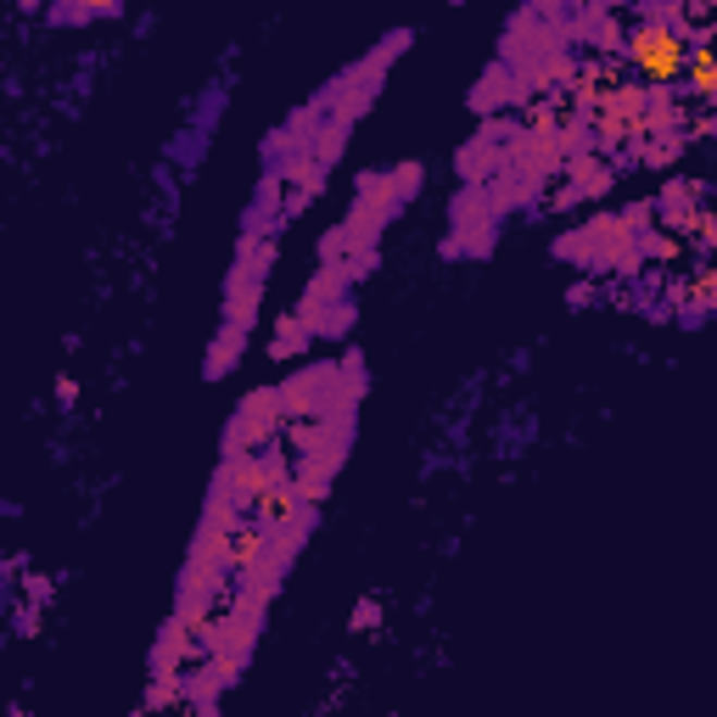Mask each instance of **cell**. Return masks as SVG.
<instances>
[{"mask_svg":"<svg viewBox=\"0 0 717 717\" xmlns=\"http://www.w3.org/2000/svg\"><path fill=\"white\" fill-rule=\"evenodd\" d=\"M695 40H706V34H684L678 12H639L628 23V34L617 40V51L628 57L633 79L645 90H656V85H678V79H684V57H690Z\"/></svg>","mask_w":717,"mask_h":717,"instance_id":"1","label":"cell"},{"mask_svg":"<svg viewBox=\"0 0 717 717\" xmlns=\"http://www.w3.org/2000/svg\"><path fill=\"white\" fill-rule=\"evenodd\" d=\"M678 85H690V101L701 112H712V96H717V57H712V40H695L690 57H684V79Z\"/></svg>","mask_w":717,"mask_h":717,"instance_id":"2","label":"cell"}]
</instances>
